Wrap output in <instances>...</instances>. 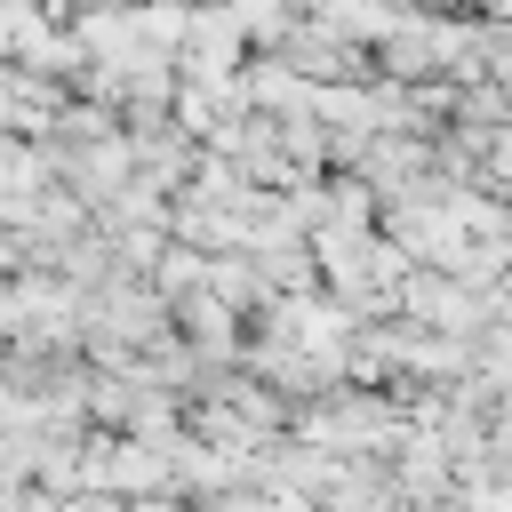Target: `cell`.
Segmentation results:
<instances>
[{
    "label": "cell",
    "mask_w": 512,
    "mask_h": 512,
    "mask_svg": "<svg viewBox=\"0 0 512 512\" xmlns=\"http://www.w3.org/2000/svg\"><path fill=\"white\" fill-rule=\"evenodd\" d=\"M24 264V248H16V232H0V272H16Z\"/></svg>",
    "instance_id": "1"
},
{
    "label": "cell",
    "mask_w": 512,
    "mask_h": 512,
    "mask_svg": "<svg viewBox=\"0 0 512 512\" xmlns=\"http://www.w3.org/2000/svg\"><path fill=\"white\" fill-rule=\"evenodd\" d=\"M128 512H136V504H128Z\"/></svg>",
    "instance_id": "2"
}]
</instances>
